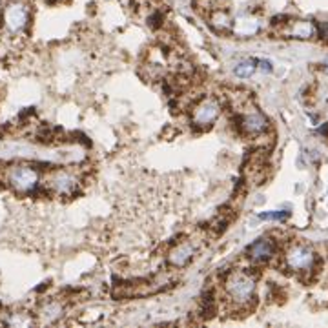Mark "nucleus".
<instances>
[{"label":"nucleus","mask_w":328,"mask_h":328,"mask_svg":"<svg viewBox=\"0 0 328 328\" xmlns=\"http://www.w3.org/2000/svg\"><path fill=\"white\" fill-rule=\"evenodd\" d=\"M224 290H226L228 297L232 299L233 303L246 304L250 303V299H253L255 279L246 272H233L228 275L226 283H224Z\"/></svg>","instance_id":"1"},{"label":"nucleus","mask_w":328,"mask_h":328,"mask_svg":"<svg viewBox=\"0 0 328 328\" xmlns=\"http://www.w3.org/2000/svg\"><path fill=\"white\" fill-rule=\"evenodd\" d=\"M6 182H8L17 193H33L37 188H39L41 175H39V172H37L35 168L21 164V166H11L10 170H8Z\"/></svg>","instance_id":"2"},{"label":"nucleus","mask_w":328,"mask_h":328,"mask_svg":"<svg viewBox=\"0 0 328 328\" xmlns=\"http://www.w3.org/2000/svg\"><path fill=\"white\" fill-rule=\"evenodd\" d=\"M2 22L4 28L10 31L11 35H19L28 28L30 24V10L24 2H11L6 6L4 15H2Z\"/></svg>","instance_id":"3"},{"label":"nucleus","mask_w":328,"mask_h":328,"mask_svg":"<svg viewBox=\"0 0 328 328\" xmlns=\"http://www.w3.org/2000/svg\"><path fill=\"white\" fill-rule=\"evenodd\" d=\"M284 261H286V266L290 270H295V272H306V270H312L313 262H315V255L308 246L304 244H295L286 252L284 255Z\"/></svg>","instance_id":"4"},{"label":"nucleus","mask_w":328,"mask_h":328,"mask_svg":"<svg viewBox=\"0 0 328 328\" xmlns=\"http://www.w3.org/2000/svg\"><path fill=\"white\" fill-rule=\"evenodd\" d=\"M219 113H221V104H219L217 99L210 97V99H204V101L197 104L195 111L192 115V121L197 126H210V124L215 122Z\"/></svg>","instance_id":"5"},{"label":"nucleus","mask_w":328,"mask_h":328,"mask_svg":"<svg viewBox=\"0 0 328 328\" xmlns=\"http://www.w3.org/2000/svg\"><path fill=\"white\" fill-rule=\"evenodd\" d=\"M48 186L53 193L57 195H73L79 186V182L70 172H64V170H59V172H53L50 175V181H48Z\"/></svg>","instance_id":"6"},{"label":"nucleus","mask_w":328,"mask_h":328,"mask_svg":"<svg viewBox=\"0 0 328 328\" xmlns=\"http://www.w3.org/2000/svg\"><path fill=\"white\" fill-rule=\"evenodd\" d=\"M237 122H239V128H241L244 133H248V135H261L262 131H266V128H268L266 117L257 110H252V111H248V113L239 115Z\"/></svg>","instance_id":"7"},{"label":"nucleus","mask_w":328,"mask_h":328,"mask_svg":"<svg viewBox=\"0 0 328 328\" xmlns=\"http://www.w3.org/2000/svg\"><path fill=\"white\" fill-rule=\"evenodd\" d=\"M275 253V242L270 237H261L255 242H252L246 250V255L252 259L253 262H264L270 261Z\"/></svg>","instance_id":"8"},{"label":"nucleus","mask_w":328,"mask_h":328,"mask_svg":"<svg viewBox=\"0 0 328 328\" xmlns=\"http://www.w3.org/2000/svg\"><path fill=\"white\" fill-rule=\"evenodd\" d=\"M193 255H195V246H193L192 242H181V244H177L172 252H170L168 262L175 268H182L192 261Z\"/></svg>","instance_id":"9"},{"label":"nucleus","mask_w":328,"mask_h":328,"mask_svg":"<svg viewBox=\"0 0 328 328\" xmlns=\"http://www.w3.org/2000/svg\"><path fill=\"white\" fill-rule=\"evenodd\" d=\"M288 35L293 39H312L315 35V26L312 22H293Z\"/></svg>","instance_id":"10"},{"label":"nucleus","mask_w":328,"mask_h":328,"mask_svg":"<svg viewBox=\"0 0 328 328\" xmlns=\"http://www.w3.org/2000/svg\"><path fill=\"white\" fill-rule=\"evenodd\" d=\"M41 315L44 317L46 323H55L57 319L62 315V306L59 303H48L41 310Z\"/></svg>","instance_id":"11"},{"label":"nucleus","mask_w":328,"mask_h":328,"mask_svg":"<svg viewBox=\"0 0 328 328\" xmlns=\"http://www.w3.org/2000/svg\"><path fill=\"white\" fill-rule=\"evenodd\" d=\"M255 70H257V59H250V61H244L235 66V75L246 79V77H252Z\"/></svg>","instance_id":"12"},{"label":"nucleus","mask_w":328,"mask_h":328,"mask_svg":"<svg viewBox=\"0 0 328 328\" xmlns=\"http://www.w3.org/2000/svg\"><path fill=\"white\" fill-rule=\"evenodd\" d=\"M212 24L215 26V28H219V30H230L232 28V19H230V15L228 13H222V11H217L215 15L212 17Z\"/></svg>","instance_id":"13"},{"label":"nucleus","mask_w":328,"mask_h":328,"mask_svg":"<svg viewBox=\"0 0 328 328\" xmlns=\"http://www.w3.org/2000/svg\"><path fill=\"white\" fill-rule=\"evenodd\" d=\"M290 215V212H266L259 213V219H266V221H284Z\"/></svg>","instance_id":"14"},{"label":"nucleus","mask_w":328,"mask_h":328,"mask_svg":"<svg viewBox=\"0 0 328 328\" xmlns=\"http://www.w3.org/2000/svg\"><path fill=\"white\" fill-rule=\"evenodd\" d=\"M257 70L266 71V73H270V71H272V62L261 61V59H257Z\"/></svg>","instance_id":"15"},{"label":"nucleus","mask_w":328,"mask_h":328,"mask_svg":"<svg viewBox=\"0 0 328 328\" xmlns=\"http://www.w3.org/2000/svg\"><path fill=\"white\" fill-rule=\"evenodd\" d=\"M319 35L323 37V39H328V22L319 26Z\"/></svg>","instance_id":"16"},{"label":"nucleus","mask_w":328,"mask_h":328,"mask_svg":"<svg viewBox=\"0 0 328 328\" xmlns=\"http://www.w3.org/2000/svg\"><path fill=\"white\" fill-rule=\"evenodd\" d=\"M319 133H321V135H324V137H328V122L324 124L323 128H321V130H319Z\"/></svg>","instance_id":"17"}]
</instances>
